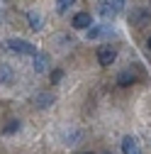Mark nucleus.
Instances as JSON below:
<instances>
[{
    "mask_svg": "<svg viewBox=\"0 0 151 154\" xmlns=\"http://www.w3.org/2000/svg\"><path fill=\"white\" fill-rule=\"evenodd\" d=\"M3 47H5L7 51H15V54H27V56H34V54H37L34 44H29V42H25V39H7Z\"/></svg>",
    "mask_w": 151,
    "mask_h": 154,
    "instance_id": "obj_1",
    "label": "nucleus"
},
{
    "mask_svg": "<svg viewBox=\"0 0 151 154\" xmlns=\"http://www.w3.org/2000/svg\"><path fill=\"white\" fill-rule=\"evenodd\" d=\"M34 105L37 108H42V110H46V108H51L54 105V93H46V91H39V93H34Z\"/></svg>",
    "mask_w": 151,
    "mask_h": 154,
    "instance_id": "obj_2",
    "label": "nucleus"
},
{
    "mask_svg": "<svg viewBox=\"0 0 151 154\" xmlns=\"http://www.w3.org/2000/svg\"><path fill=\"white\" fill-rule=\"evenodd\" d=\"M115 59H117V51L112 49V47H102V49L98 51V61H100L102 66H112Z\"/></svg>",
    "mask_w": 151,
    "mask_h": 154,
    "instance_id": "obj_3",
    "label": "nucleus"
},
{
    "mask_svg": "<svg viewBox=\"0 0 151 154\" xmlns=\"http://www.w3.org/2000/svg\"><path fill=\"white\" fill-rule=\"evenodd\" d=\"M46 66H49V56H46V54H42V51H37V54H34V61H32L34 73H44V71H46Z\"/></svg>",
    "mask_w": 151,
    "mask_h": 154,
    "instance_id": "obj_4",
    "label": "nucleus"
},
{
    "mask_svg": "<svg viewBox=\"0 0 151 154\" xmlns=\"http://www.w3.org/2000/svg\"><path fill=\"white\" fill-rule=\"evenodd\" d=\"M90 25H93V20H90L88 12H78L73 17V29H88Z\"/></svg>",
    "mask_w": 151,
    "mask_h": 154,
    "instance_id": "obj_5",
    "label": "nucleus"
},
{
    "mask_svg": "<svg viewBox=\"0 0 151 154\" xmlns=\"http://www.w3.org/2000/svg\"><path fill=\"white\" fill-rule=\"evenodd\" d=\"M122 152H124V154H139V144H137V140L127 134V137L122 140Z\"/></svg>",
    "mask_w": 151,
    "mask_h": 154,
    "instance_id": "obj_6",
    "label": "nucleus"
},
{
    "mask_svg": "<svg viewBox=\"0 0 151 154\" xmlns=\"http://www.w3.org/2000/svg\"><path fill=\"white\" fill-rule=\"evenodd\" d=\"M98 12L105 17V20H112V15H115V8L110 5V0H100V3H98Z\"/></svg>",
    "mask_w": 151,
    "mask_h": 154,
    "instance_id": "obj_7",
    "label": "nucleus"
},
{
    "mask_svg": "<svg viewBox=\"0 0 151 154\" xmlns=\"http://www.w3.org/2000/svg\"><path fill=\"white\" fill-rule=\"evenodd\" d=\"M134 81H137L134 71H122V73L117 76V86H132Z\"/></svg>",
    "mask_w": 151,
    "mask_h": 154,
    "instance_id": "obj_8",
    "label": "nucleus"
},
{
    "mask_svg": "<svg viewBox=\"0 0 151 154\" xmlns=\"http://www.w3.org/2000/svg\"><path fill=\"white\" fill-rule=\"evenodd\" d=\"M12 79H15L12 69L7 64H0V83H12Z\"/></svg>",
    "mask_w": 151,
    "mask_h": 154,
    "instance_id": "obj_9",
    "label": "nucleus"
},
{
    "mask_svg": "<svg viewBox=\"0 0 151 154\" xmlns=\"http://www.w3.org/2000/svg\"><path fill=\"white\" fill-rule=\"evenodd\" d=\"M105 34H110V29H105V27H88V39H98V37H105Z\"/></svg>",
    "mask_w": 151,
    "mask_h": 154,
    "instance_id": "obj_10",
    "label": "nucleus"
},
{
    "mask_svg": "<svg viewBox=\"0 0 151 154\" xmlns=\"http://www.w3.org/2000/svg\"><path fill=\"white\" fill-rule=\"evenodd\" d=\"M27 20H29V29H42V15L39 12H29Z\"/></svg>",
    "mask_w": 151,
    "mask_h": 154,
    "instance_id": "obj_11",
    "label": "nucleus"
},
{
    "mask_svg": "<svg viewBox=\"0 0 151 154\" xmlns=\"http://www.w3.org/2000/svg\"><path fill=\"white\" fill-rule=\"evenodd\" d=\"M73 5H76V0H56V10H59V12H66Z\"/></svg>",
    "mask_w": 151,
    "mask_h": 154,
    "instance_id": "obj_12",
    "label": "nucleus"
},
{
    "mask_svg": "<svg viewBox=\"0 0 151 154\" xmlns=\"http://www.w3.org/2000/svg\"><path fill=\"white\" fill-rule=\"evenodd\" d=\"M17 130H20V122H17V120H10V122L3 127V134H15Z\"/></svg>",
    "mask_w": 151,
    "mask_h": 154,
    "instance_id": "obj_13",
    "label": "nucleus"
},
{
    "mask_svg": "<svg viewBox=\"0 0 151 154\" xmlns=\"http://www.w3.org/2000/svg\"><path fill=\"white\" fill-rule=\"evenodd\" d=\"M64 79V71H51V83H59Z\"/></svg>",
    "mask_w": 151,
    "mask_h": 154,
    "instance_id": "obj_14",
    "label": "nucleus"
},
{
    "mask_svg": "<svg viewBox=\"0 0 151 154\" xmlns=\"http://www.w3.org/2000/svg\"><path fill=\"white\" fill-rule=\"evenodd\" d=\"M110 5L115 8V12H117V10H122V8H124V0H110Z\"/></svg>",
    "mask_w": 151,
    "mask_h": 154,
    "instance_id": "obj_15",
    "label": "nucleus"
},
{
    "mask_svg": "<svg viewBox=\"0 0 151 154\" xmlns=\"http://www.w3.org/2000/svg\"><path fill=\"white\" fill-rule=\"evenodd\" d=\"M146 47H149V49H151V37H149V42H146Z\"/></svg>",
    "mask_w": 151,
    "mask_h": 154,
    "instance_id": "obj_16",
    "label": "nucleus"
},
{
    "mask_svg": "<svg viewBox=\"0 0 151 154\" xmlns=\"http://www.w3.org/2000/svg\"><path fill=\"white\" fill-rule=\"evenodd\" d=\"M83 154H90V152H83Z\"/></svg>",
    "mask_w": 151,
    "mask_h": 154,
    "instance_id": "obj_17",
    "label": "nucleus"
}]
</instances>
